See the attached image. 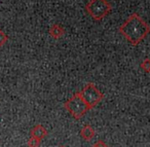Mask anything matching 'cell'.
Masks as SVG:
<instances>
[{
	"label": "cell",
	"instance_id": "1",
	"mask_svg": "<svg viewBox=\"0 0 150 147\" xmlns=\"http://www.w3.org/2000/svg\"><path fill=\"white\" fill-rule=\"evenodd\" d=\"M118 31L132 45L136 46L150 33V26L138 13H134L118 28Z\"/></svg>",
	"mask_w": 150,
	"mask_h": 147
},
{
	"label": "cell",
	"instance_id": "9",
	"mask_svg": "<svg viewBox=\"0 0 150 147\" xmlns=\"http://www.w3.org/2000/svg\"><path fill=\"white\" fill-rule=\"evenodd\" d=\"M141 68L145 71L146 73H150V59H145L141 63Z\"/></svg>",
	"mask_w": 150,
	"mask_h": 147
},
{
	"label": "cell",
	"instance_id": "4",
	"mask_svg": "<svg viewBox=\"0 0 150 147\" xmlns=\"http://www.w3.org/2000/svg\"><path fill=\"white\" fill-rule=\"evenodd\" d=\"M79 94L82 99L86 101V103L88 104L90 109L96 107L104 98V95L101 93V91H99V89L93 82H88L82 89V91L79 92Z\"/></svg>",
	"mask_w": 150,
	"mask_h": 147
},
{
	"label": "cell",
	"instance_id": "2",
	"mask_svg": "<svg viewBox=\"0 0 150 147\" xmlns=\"http://www.w3.org/2000/svg\"><path fill=\"white\" fill-rule=\"evenodd\" d=\"M64 107L68 110V112L75 119H80L90 110V107L82 99L79 92L74 94L70 99L67 100L64 104Z\"/></svg>",
	"mask_w": 150,
	"mask_h": 147
},
{
	"label": "cell",
	"instance_id": "7",
	"mask_svg": "<svg viewBox=\"0 0 150 147\" xmlns=\"http://www.w3.org/2000/svg\"><path fill=\"white\" fill-rule=\"evenodd\" d=\"M80 135H81V137L86 141H90L95 137V130L91 126L86 124V126H84L83 128L81 129Z\"/></svg>",
	"mask_w": 150,
	"mask_h": 147
},
{
	"label": "cell",
	"instance_id": "6",
	"mask_svg": "<svg viewBox=\"0 0 150 147\" xmlns=\"http://www.w3.org/2000/svg\"><path fill=\"white\" fill-rule=\"evenodd\" d=\"M30 134H31L32 137H35V138L39 139V140H42L47 135V132H46V130L43 128L42 124H37V126H35L32 129Z\"/></svg>",
	"mask_w": 150,
	"mask_h": 147
},
{
	"label": "cell",
	"instance_id": "10",
	"mask_svg": "<svg viewBox=\"0 0 150 147\" xmlns=\"http://www.w3.org/2000/svg\"><path fill=\"white\" fill-rule=\"evenodd\" d=\"M8 40V36L4 33V31L0 30V48H2Z\"/></svg>",
	"mask_w": 150,
	"mask_h": 147
},
{
	"label": "cell",
	"instance_id": "11",
	"mask_svg": "<svg viewBox=\"0 0 150 147\" xmlns=\"http://www.w3.org/2000/svg\"><path fill=\"white\" fill-rule=\"evenodd\" d=\"M93 147H107V145L103 141H98V142H96L93 145Z\"/></svg>",
	"mask_w": 150,
	"mask_h": 147
},
{
	"label": "cell",
	"instance_id": "5",
	"mask_svg": "<svg viewBox=\"0 0 150 147\" xmlns=\"http://www.w3.org/2000/svg\"><path fill=\"white\" fill-rule=\"evenodd\" d=\"M65 34V29L62 26L54 24L50 28V35L52 36L54 39H60L61 37H63Z\"/></svg>",
	"mask_w": 150,
	"mask_h": 147
},
{
	"label": "cell",
	"instance_id": "8",
	"mask_svg": "<svg viewBox=\"0 0 150 147\" xmlns=\"http://www.w3.org/2000/svg\"><path fill=\"white\" fill-rule=\"evenodd\" d=\"M40 141L41 140H39V139L31 136V138L28 140V143H27L28 147H38L40 145Z\"/></svg>",
	"mask_w": 150,
	"mask_h": 147
},
{
	"label": "cell",
	"instance_id": "12",
	"mask_svg": "<svg viewBox=\"0 0 150 147\" xmlns=\"http://www.w3.org/2000/svg\"><path fill=\"white\" fill-rule=\"evenodd\" d=\"M60 147H65V146H60Z\"/></svg>",
	"mask_w": 150,
	"mask_h": 147
},
{
	"label": "cell",
	"instance_id": "3",
	"mask_svg": "<svg viewBox=\"0 0 150 147\" xmlns=\"http://www.w3.org/2000/svg\"><path fill=\"white\" fill-rule=\"evenodd\" d=\"M111 4L107 0H90L86 5V11L95 21H102L110 13Z\"/></svg>",
	"mask_w": 150,
	"mask_h": 147
}]
</instances>
